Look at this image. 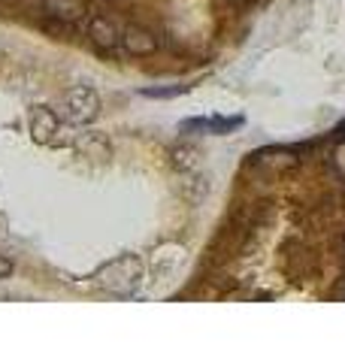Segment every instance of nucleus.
Segmentation results:
<instances>
[{"label": "nucleus", "instance_id": "1a4fd4ad", "mask_svg": "<svg viewBox=\"0 0 345 363\" xmlns=\"http://www.w3.org/2000/svg\"><path fill=\"white\" fill-rule=\"evenodd\" d=\"M330 164H333V169H336V176H342V179H345V143H339L336 149H333Z\"/></svg>", "mask_w": 345, "mask_h": 363}, {"label": "nucleus", "instance_id": "f257e3e1", "mask_svg": "<svg viewBox=\"0 0 345 363\" xmlns=\"http://www.w3.org/2000/svg\"><path fill=\"white\" fill-rule=\"evenodd\" d=\"M143 279V264L136 260V255H124V257H115L109 260L106 267H100L94 272V281L103 291H112V294H131Z\"/></svg>", "mask_w": 345, "mask_h": 363}, {"label": "nucleus", "instance_id": "20e7f679", "mask_svg": "<svg viewBox=\"0 0 345 363\" xmlns=\"http://www.w3.org/2000/svg\"><path fill=\"white\" fill-rule=\"evenodd\" d=\"M121 45L128 55H136V58H146V55L158 52V37L143 25H131L121 33Z\"/></svg>", "mask_w": 345, "mask_h": 363}, {"label": "nucleus", "instance_id": "9b49d317", "mask_svg": "<svg viewBox=\"0 0 345 363\" xmlns=\"http://www.w3.org/2000/svg\"><path fill=\"white\" fill-rule=\"evenodd\" d=\"M9 272H13V260L0 255V279H9Z\"/></svg>", "mask_w": 345, "mask_h": 363}, {"label": "nucleus", "instance_id": "f8f14e48", "mask_svg": "<svg viewBox=\"0 0 345 363\" xmlns=\"http://www.w3.org/2000/svg\"><path fill=\"white\" fill-rule=\"evenodd\" d=\"M230 4H251V0H230Z\"/></svg>", "mask_w": 345, "mask_h": 363}, {"label": "nucleus", "instance_id": "39448f33", "mask_svg": "<svg viewBox=\"0 0 345 363\" xmlns=\"http://www.w3.org/2000/svg\"><path fill=\"white\" fill-rule=\"evenodd\" d=\"M43 9L49 18L73 25V21L88 16V0H43Z\"/></svg>", "mask_w": 345, "mask_h": 363}, {"label": "nucleus", "instance_id": "7ed1b4c3", "mask_svg": "<svg viewBox=\"0 0 345 363\" xmlns=\"http://www.w3.org/2000/svg\"><path fill=\"white\" fill-rule=\"evenodd\" d=\"M121 25L115 21L112 16H91L88 18V40L97 45V49H115V45H121Z\"/></svg>", "mask_w": 345, "mask_h": 363}, {"label": "nucleus", "instance_id": "f03ea898", "mask_svg": "<svg viewBox=\"0 0 345 363\" xmlns=\"http://www.w3.org/2000/svg\"><path fill=\"white\" fill-rule=\"evenodd\" d=\"M97 112H100V97H97L94 88L76 85V88L67 91V97H64V118L67 121L85 124L91 118H97Z\"/></svg>", "mask_w": 345, "mask_h": 363}, {"label": "nucleus", "instance_id": "6e6552de", "mask_svg": "<svg viewBox=\"0 0 345 363\" xmlns=\"http://www.w3.org/2000/svg\"><path fill=\"white\" fill-rule=\"evenodd\" d=\"M255 164H258V167L285 169V167H294L297 157H294L291 152H261V155H255Z\"/></svg>", "mask_w": 345, "mask_h": 363}, {"label": "nucleus", "instance_id": "9d476101", "mask_svg": "<svg viewBox=\"0 0 345 363\" xmlns=\"http://www.w3.org/2000/svg\"><path fill=\"white\" fill-rule=\"evenodd\" d=\"M143 94L146 97H176V94H185V85H179V88H146Z\"/></svg>", "mask_w": 345, "mask_h": 363}, {"label": "nucleus", "instance_id": "0eeeda50", "mask_svg": "<svg viewBox=\"0 0 345 363\" xmlns=\"http://www.w3.org/2000/svg\"><path fill=\"white\" fill-rule=\"evenodd\" d=\"M58 128H61V121H58V116H55L49 106L33 109L31 130H33V136H37L40 143H52V140H55V133H58Z\"/></svg>", "mask_w": 345, "mask_h": 363}, {"label": "nucleus", "instance_id": "423d86ee", "mask_svg": "<svg viewBox=\"0 0 345 363\" xmlns=\"http://www.w3.org/2000/svg\"><path fill=\"white\" fill-rule=\"evenodd\" d=\"M243 118H188L182 121V133H194V130H203V133H230L236 130Z\"/></svg>", "mask_w": 345, "mask_h": 363}]
</instances>
